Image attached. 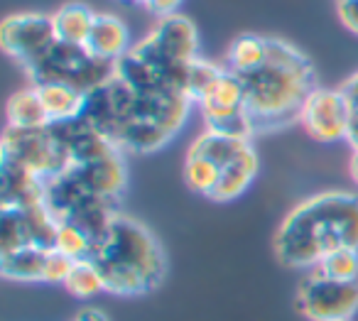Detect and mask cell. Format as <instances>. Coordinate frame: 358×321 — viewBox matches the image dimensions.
Instances as JSON below:
<instances>
[{"instance_id": "4dcf8cb0", "label": "cell", "mask_w": 358, "mask_h": 321, "mask_svg": "<svg viewBox=\"0 0 358 321\" xmlns=\"http://www.w3.org/2000/svg\"><path fill=\"white\" fill-rule=\"evenodd\" d=\"M71 321H108V316L101 309H96V306H86V309H81Z\"/></svg>"}, {"instance_id": "7402d4cb", "label": "cell", "mask_w": 358, "mask_h": 321, "mask_svg": "<svg viewBox=\"0 0 358 321\" xmlns=\"http://www.w3.org/2000/svg\"><path fill=\"white\" fill-rule=\"evenodd\" d=\"M182 174H185L187 189H192V192L199 194V197L211 199V194H214L216 184H219L221 169L216 167V164L211 162V159L187 152L185 169H182Z\"/></svg>"}, {"instance_id": "ac0fdd59", "label": "cell", "mask_w": 358, "mask_h": 321, "mask_svg": "<svg viewBox=\"0 0 358 321\" xmlns=\"http://www.w3.org/2000/svg\"><path fill=\"white\" fill-rule=\"evenodd\" d=\"M8 125L20 130H37L52 125V118L47 113L45 104L40 99L37 86L20 89L8 99Z\"/></svg>"}, {"instance_id": "d6a6232c", "label": "cell", "mask_w": 358, "mask_h": 321, "mask_svg": "<svg viewBox=\"0 0 358 321\" xmlns=\"http://www.w3.org/2000/svg\"><path fill=\"white\" fill-rule=\"evenodd\" d=\"M135 3H143V0H135Z\"/></svg>"}, {"instance_id": "d6986e66", "label": "cell", "mask_w": 358, "mask_h": 321, "mask_svg": "<svg viewBox=\"0 0 358 321\" xmlns=\"http://www.w3.org/2000/svg\"><path fill=\"white\" fill-rule=\"evenodd\" d=\"M253 140L250 138H236V135L216 133V130H204L196 135V140L189 145V155H199L216 164V167H226L231 159H236L245 148H250Z\"/></svg>"}, {"instance_id": "4fadbf2b", "label": "cell", "mask_w": 358, "mask_h": 321, "mask_svg": "<svg viewBox=\"0 0 358 321\" xmlns=\"http://www.w3.org/2000/svg\"><path fill=\"white\" fill-rule=\"evenodd\" d=\"M3 187H0V208H35L45 204V182L37 174L8 159H0Z\"/></svg>"}, {"instance_id": "cb8c5ba5", "label": "cell", "mask_w": 358, "mask_h": 321, "mask_svg": "<svg viewBox=\"0 0 358 321\" xmlns=\"http://www.w3.org/2000/svg\"><path fill=\"white\" fill-rule=\"evenodd\" d=\"M309 272H317V275L336 282H358V250L343 248V250L331 252Z\"/></svg>"}, {"instance_id": "83f0119b", "label": "cell", "mask_w": 358, "mask_h": 321, "mask_svg": "<svg viewBox=\"0 0 358 321\" xmlns=\"http://www.w3.org/2000/svg\"><path fill=\"white\" fill-rule=\"evenodd\" d=\"M74 262L76 260L62 255L59 250H55V248H52V250L47 252V262H45V282H47V285H62V287H64L66 277L71 275V267H74Z\"/></svg>"}, {"instance_id": "3957f363", "label": "cell", "mask_w": 358, "mask_h": 321, "mask_svg": "<svg viewBox=\"0 0 358 321\" xmlns=\"http://www.w3.org/2000/svg\"><path fill=\"white\" fill-rule=\"evenodd\" d=\"M236 76L243 84L245 113L253 133H273L299 123L304 101L319 89L309 57L294 45L275 37H268L265 64Z\"/></svg>"}, {"instance_id": "7a4b0ae2", "label": "cell", "mask_w": 358, "mask_h": 321, "mask_svg": "<svg viewBox=\"0 0 358 321\" xmlns=\"http://www.w3.org/2000/svg\"><path fill=\"white\" fill-rule=\"evenodd\" d=\"M275 257L285 267L314 270L343 248L358 250V194L322 192L299 201L275 231Z\"/></svg>"}, {"instance_id": "9c48e42d", "label": "cell", "mask_w": 358, "mask_h": 321, "mask_svg": "<svg viewBox=\"0 0 358 321\" xmlns=\"http://www.w3.org/2000/svg\"><path fill=\"white\" fill-rule=\"evenodd\" d=\"M57 218L42 204L35 208H0V252L20 248H55Z\"/></svg>"}, {"instance_id": "8fae6325", "label": "cell", "mask_w": 358, "mask_h": 321, "mask_svg": "<svg viewBox=\"0 0 358 321\" xmlns=\"http://www.w3.org/2000/svg\"><path fill=\"white\" fill-rule=\"evenodd\" d=\"M299 123L307 130L309 138L317 143H338L348 135V106L341 89H322L312 91L302 106Z\"/></svg>"}, {"instance_id": "4316f807", "label": "cell", "mask_w": 358, "mask_h": 321, "mask_svg": "<svg viewBox=\"0 0 358 321\" xmlns=\"http://www.w3.org/2000/svg\"><path fill=\"white\" fill-rule=\"evenodd\" d=\"M341 94L346 99L348 106V135H346V143L351 145L353 150H358V71L351 74L341 86Z\"/></svg>"}, {"instance_id": "f546056e", "label": "cell", "mask_w": 358, "mask_h": 321, "mask_svg": "<svg viewBox=\"0 0 358 321\" xmlns=\"http://www.w3.org/2000/svg\"><path fill=\"white\" fill-rule=\"evenodd\" d=\"M185 0H143L140 6L145 8L148 13H152L155 17H169V15H174V13L179 10V6H182Z\"/></svg>"}, {"instance_id": "f1b7e54d", "label": "cell", "mask_w": 358, "mask_h": 321, "mask_svg": "<svg viewBox=\"0 0 358 321\" xmlns=\"http://www.w3.org/2000/svg\"><path fill=\"white\" fill-rule=\"evenodd\" d=\"M336 3V15L348 32L358 35V0H334Z\"/></svg>"}, {"instance_id": "5bb4252c", "label": "cell", "mask_w": 358, "mask_h": 321, "mask_svg": "<svg viewBox=\"0 0 358 321\" xmlns=\"http://www.w3.org/2000/svg\"><path fill=\"white\" fill-rule=\"evenodd\" d=\"M91 55L99 59L115 64L130 52V30L118 15L113 13H96L94 27H91L89 42H86Z\"/></svg>"}, {"instance_id": "ba28073f", "label": "cell", "mask_w": 358, "mask_h": 321, "mask_svg": "<svg viewBox=\"0 0 358 321\" xmlns=\"http://www.w3.org/2000/svg\"><path fill=\"white\" fill-rule=\"evenodd\" d=\"M55 20L47 13H13L0 22V47L22 69L55 47Z\"/></svg>"}, {"instance_id": "ffe728a7", "label": "cell", "mask_w": 358, "mask_h": 321, "mask_svg": "<svg viewBox=\"0 0 358 321\" xmlns=\"http://www.w3.org/2000/svg\"><path fill=\"white\" fill-rule=\"evenodd\" d=\"M40 91V99L50 113L52 123H64V120L81 118L86 104V94L71 89L64 84H32Z\"/></svg>"}, {"instance_id": "5b68a950", "label": "cell", "mask_w": 358, "mask_h": 321, "mask_svg": "<svg viewBox=\"0 0 358 321\" xmlns=\"http://www.w3.org/2000/svg\"><path fill=\"white\" fill-rule=\"evenodd\" d=\"M115 64L99 59L91 55L89 47L66 45V42H55L45 57L25 66L32 84H64L81 94H91L99 89L103 81L110 79Z\"/></svg>"}, {"instance_id": "7c38bea8", "label": "cell", "mask_w": 358, "mask_h": 321, "mask_svg": "<svg viewBox=\"0 0 358 321\" xmlns=\"http://www.w3.org/2000/svg\"><path fill=\"white\" fill-rule=\"evenodd\" d=\"M76 172L89 184L91 192H96L101 199L115 204V206L128 189V164H125L123 150L118 148L89 164H76Z\"/></svg>"}, {"instance_id": "9a60e30c", "label": "cell", "mask_w": 358, "mask_h": 321, "mask_svg": "<svg viewBox=\"0 0 358 321\" xmlns=\"http://www.w3.org/2000/svg\"><path fill=\"white\" fill-rule=\"evenodd\" d=\"M258 167H260L258 152H255V148L250 145L238 157L231 159L226 167H221V177H219V184H216L214 194H211V201L229 204V201H236L238 197H243L250 189V184L255 182V177H258Z\"/></svg>"}, {"instance_id": "30bf717a", "label": "cell", "mask_w": 358, "mask_h": 321, "mask_svg": "<svg viewBox=\"0 0 358 321\" xmlns=\"http://www.w3.org/2000/svg\"><path fill=\"white\" fill-rule=\"evenodd\" d=\"M140 45L157 59L174 66H189L194 59H199V32L194 22L182 13L159 17L150 35L140 40Z\"/></svg>"}, {"instance_id": "d4e9b609", "label": "cell", "mask_w": 358, "mask_h": 321, "mask_svg": "<svg viewBox=\"0 0 358 321\" xmlns=\"http://www.w3.org/2000/svg\"><path fill=\"white\" fill-rule=\"evenodd\" d=\"M94 245V238L81 231V228L71 226V223H59V228H57L55 250H59L62 255L71 257V260H91Z\"/></svg>"}, {"instance_id": "8992f818", "label": "cell", "mask_w": 358, "mask_h": 321, "mask_svg": "<svg viewBox=\"0 0 358 321\" xmlns=\"http://www.w3.org/2000/svg\"><path fill=\"white\" fill-rule=\"evenodd\" d=\"M3 159L25 167L42 182H50L71 167L69 150L55 125L37 130H20L8 125L3 133Z\"/></svg>"}, {"instance_id": "2e32d148", "label": "cell", "mask_w": 358, "mask_h": 321, "mask_svg": "<svg viewBox=\"0 0 358 321\" xmlns=\"http://www.w3.org/2000/svg\"><path fill=\"white\" fill-rule=\"evenodd\" d=\"M52 248H20L0 252V275L10 282H45V262Z\"/></svg>"}, {"instance_id": "e0dca14e", "label": "cell", "mask_w": 358, "mask_h": 321, "mask_svg": "<svg viewBox=\"0 0 358 321\" xmlns=\"http://www.w3.org/2000/svg\"><path fill=\"white\" fill-rule=\"evenodd\" d=\"M52 20H55L57 40L66 42V45L86 47L91 27H94V20H96V10H91L86 3L71 0V3H64V6L52 15Z\"/></svg>"}, {"instance_id": "603a6c76", "label": "cell", "mask_w": 358, "mask_h": 321, "mask_svg": "<svg viewBox=\"0 0 358 321\" xmlns=\"http://www.w3.org/2000/svg\"><path fill=\"white\" fill-rule=\"evenodd\" d=\"M64 290L76 299H94L101 292H106L103 277L96 270V265L91 260H79L71 267V275L66 277Z\"/></svg>"}, {"instance_id": "1f68e13d", "label": "cell", "mask_w": 358, "mask_h": 321, "mask_svg": "<svg viewBox=\"0 0 358 321\" xmlns=\"http://www.w3.org/2000/svg\"><path fill=\"white\" fill-rule=\"evenodd\" d=\"M348 177H351V182L358 187V150H353L351 159H348Z\"/></svg>"}, {"instance_id": "277c9868", "label": "cell", "mask_w": 358, "mask_h": 321, "mask_svg": "<svg viewBox=\"0 0 358 321\" xmlns=\"http://www.w3.org/2000/svg\"><path fill=\"white\" fill-rule=\"evenodd\" d=\"M91 262L103 277L106 292L115 297H143L155 292L167 275L162 243L143 221L118 211L96 241Z\"/></svg>"}, {"instance_id": "484cf974", "label": "cell", "mask_w": 358, "mask_h": 321, "mask_svg": "<svg viewBox=\"0 0 358 321\" xmlns=\"http://www.w3.org/2000/svg\"><path fill=\"white\" fill-rule=\"evenodd\" d=\"M221 71H224V66L214 64V62H209V59H201V57L192 62L189 69H187L185 91H187V96L194 101V106H196V101L209 91V86L219 79Z\"/></svg>"}, {"instance_id": "6da1fadb", "label": "cell", "mask_w": 358, "mask_h": 321, "mask_svg": "<svg viewBox=\"0 0 358 321\" xmlns=\"http://www.w3.org/2000/svg\"><path fill=\"white\" fill-rule=\"evenodd\" d=\"M194 101L179 89H135L118 74L86 94L81 118L123 152H157L185 128Z\"/></svg>"}, {"instance_id": "44dd1931", "label": "cell", "mask_w": 358, "mask_h": 321, "mask_svg": "<svg viewBox=\"0 0 358 321\" xmlns=\"http://www.w3.org/2000/svg\"><path fill=\"white\" fill-rule=\"evenodd\" d=\"M265 59H268V37L243 35L229 47L224 66L234 74H248L263 66Z\"/></svg>"}, {"instance_id": "52a82bcc", "label": "cell", "mask_w": 358, "mask_h": 321, "mask_svg": "<svg viewBox=\"0 0 358 321\" xmlns=\"http://www.w3.org/2000/svg\"><path fill=\"white\" fill-rule=\"evenodd\" d=\"M294 306L309 321H351L358 311V282H336L309 272L299 282Z\"/></svg>"}]
</instances>
